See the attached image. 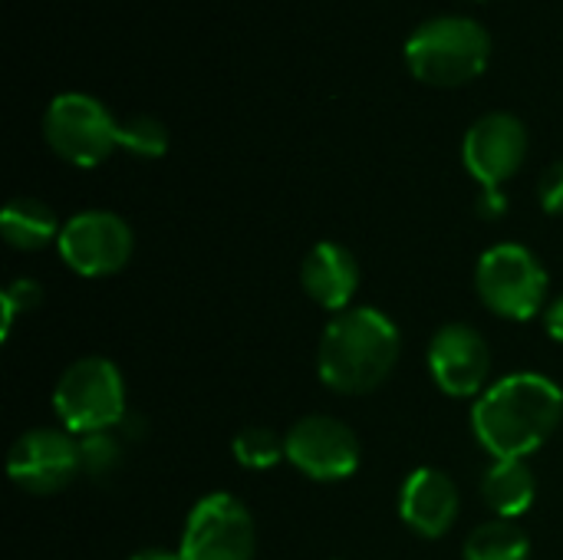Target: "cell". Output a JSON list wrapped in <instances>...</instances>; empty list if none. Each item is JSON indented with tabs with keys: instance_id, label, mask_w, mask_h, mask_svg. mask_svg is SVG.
<instances>
[{
	"instance_id": "3",
	"label": "cell",
	"mask_w": 563,
	"mask_h": 560,
	"mask_svg": "<svg viewBox=\"0 0 563 560\" xmlns=\"http://www.w3.org/2000/svg\"><path fill=\"white\" fill-rule=\"evenodd\" d=\"M492 59L488 30L462 13L432 17L412 30L406 40V66L409 73L439 89H455L478 79Z\"/></svg>"
},
{
	"instance_id": "2",
	"label": "cell",
	"mask_w": 563,
	"mask_h": 560,
	"mask_svg": "<svg viewBox=\"0 0 563 560\" xmlns=\"http://www.w3.org/2000/svg\"><path fill=\"white\" fill-rule=\"evenodd\" d=\"M399 350V327L383 310L350 307L327 323L317 347V373L340 396H366L393 376Z\"/></svg>"
},
{
	"instance_id": "19",
	"label": "cell",
	"mask_w": 563,
	"mask_h": 560,
	"mask_svg": "<svg viewBox=\"0 0 563 560\" xmlns=\"http://www.w3.org/2000/svg\"><path fill=\"white\" fill-rule=\"evenodd\" d=\"M79 452H82V472L89 479H109L115 475V469L122 465L125 459V439L115 429H102V432H89V436H79Z\"/></svg>"
},
{
	"instance_id": "14",
	"label": "cell",
	"mask_w": 563,
	"mask_h": 560,
	"mask_svg": "<svg viewBox=\"0 0 563 560\" xmlns=\"http://www.w3.org/2000/svg\"><path fill=\"white\" fill-rule=\"evenodd\" d=\"M300 287L317 307L343 314L360 290V261L336 241H317L300 264Z\"/></svg>"
},
{
	"instance_id": "24",
	"label": "cell",
	"mask_w": 563,
	"mask_h": 560,
	"mask_svg": "<svg viewBox=\"0 0 563 560\" xmlns=\"http://www.w3.org/2000/svg\"><path fill=\"white\" fill-rule=\"evenodd\" d=\"M541 320H544V330H548V337H551L554 343H561L563 347V294L561 297H554V300L548 304V310L541 314Z\"/></svg>"
},
{
	"instance_id": "6",
	"label": "cell",
	"mask_w": 563,
	"mask_h": 560,
	"mask_svg": "<svg viewBox=\"0 0 563 560\" xmlns=\"http://www.w3.org/2000/svg\"><path fill=\"white\" fill-rule=\"evenodd\" d=\"M43 139L76 168H96L119 149V119L89 92H59L43 112Z\"/></svg>"
},
{
	"instance_id": "18",
	"label": "cell",
	"mask_w": 563,
	"mask_h": 560,
	"mask_svg": "<svg viewBox=\"0 0 563 560\" xmlns=\"http://www.w3.org/2000/svg\"><path fill=\"white\" fill-rule=\"evenodd\" d=\"M231 452H234V459H238L244 469H251V472L274 469L280 459H287L284 439H280L274 429H267V426H247V429H241V432L234 436V442H231Z\"/></svg>"
},
{
	"instance_id": "4",
	"label": "cell",
	"mask_w": 563,
	"mask_h": 560,
	"mask_svg": "<svg viewBox=\"0 0 563 560\" xmlns=\"http://www.w3.org/2000/svg\"><path fill=\"white\" fill-rule=\"evenodd\" d=\"M53 413L73 436H89L122 426L129 416L125 380L106 356H82L69 363L53 386Z\"/></svg>"
},
{
	"instance_id": "17",
	"label": "cell",
	"mask_w": 563,
	"mask_h": 560,
	"mask_svg": "<svg viewBox=\"0 0 563 560\" xmlns=\"http://www.w3.org/2000/svg\"><path fill=\"white\" fill-rule=\"evenodd\" d=\"M465 560H531V541L528 535L505 518H495L482 528H475L465 538L462 548Z\"/></svg>"
},
{
	"instance_id": "23",
	"label": "cell",
	"mask_w": 563,
	"mask_h": 560,
	"mask_svg": "<svg viewBox=\"0 0 563 560\" xmlns=\"http://www.w3.org/2000/svg\"><path fill=\"white\" fill-rule=\"evenodd\" d=\"M475 211H478L482 218H488V221L501 218V215L508 211L505 191H501V188H482V195H478V201H475Z\"/></svg>"
},
{
	"instance_id": "8",
	"label": "cell",
	"mask_w": 563,
	"mask_h": 560,
	"mask_svg": "<svg viewBox=\"0 0 563 560\" xmlns=\"http://www.w3.org/2000/svg\"><path fill=\"white\" fill-rule=\"evenodd\" d=\"M63 264L79 277H112L119 274L135 251L132 224L115 211H79L73 215L56 241Z\"/></svg>"
},
{
	"instance_id": "21",
	"label": "cell",
	"mask_w": 563,
	"mask_h": 560,
	"mask_svg": "<svg viewBox=\"0 0 563 560\" xmlns=\"http://www.w3.org/2000/svg\"><path fill=\"white\" fill-rule=\"evenodd\" d=\"M0 304H3V330H0V337L7 340L10 330H13V323H16L23 314H33V310L43 304V287H40L33 277H16V281H10V284L3 287Z\"/></svg>"
},
{
	"instance_id": "25",
	"label": "cell",
	"mask_w": 563,
	"mask_h": 560,
	"mask_svg": "<svg viewBox=\"0 0 563 560\" xmlns=\"http://www.w3.org/2000/svg\"><path fill=\"white\" fill-rule=\"evenodd\" d=\"M129 560H181L178 551H168V548H142L135 551Z\"/></svg>"
},
{
	"instance_id": "12",
	"label": "cell",
	"mask_w": 563,
	"mask_h": 560,
	"mask_svg": "<svg viewBox=\"0 0 563 560\" xmlns=\"http://www.w3.org/2000/svg\"><path fill=\"white\" fill-rule=\"evenodd\" d=\"M429 373L435 386L452 399H472L485 393L492 376L488 340L468 323H445L429 340Z\"/></svg>"
},
{
	"instance_id": "7",
	"label": "cell",
	"mask_w": 563,
	"mask_h": 560,
	"mask_svg": "<svg viewBox=\"0 0 563 560\" xmlns=\"http://www.w3.org/2000/svg\"><path fill=\"white\" fill-rule=\"evenodd\" d=\"M181 560H254L257 525L247 505L228 492H211L198 498L185 518Z\"/></svg>"
},
{
	"instance_id": "1",
	"label": "cell",
	"mask_w": 563,
	"mask_h": 560,
	"mask_svg": "<svg viewBox=\"0 0 563 560\" xmlns=\"http://www.w3.org/2000/svg\"><path fill=\"white\" fill-rule=\"evenodd\" d=\"M563 422V389L541 373L492 383L472 409V432L492 459L534 455Z\"/></svg>"
},
{
	"instance_id": "22",
	"label": "cell",
	"mask_w": 563,
	"mask_h": 560,
	"mask_svg": "<svg viewBox=\"0 0 563 560\" xmlns=\"http://www.w3.org/2000/svg\"><path fill=\"white\" fill-rule=\"evenodd\" d=\"M538 201L548 215L563 218V158L544 168V175L538 182Z\"/></svg>"
},
{
	"instance_id": "13",
	"label": "cell",
	"mask_w": 563,
	"mask_h": 560,
	"mask_svg": "<svg viewBox=\"0 0 563 560\" xmlns=\"http://www.w3.org/2000/svg\"><path fill=\"white\" fill-rule=\"evenodd\" d=\"M459 512H462V495L449 472L422 465L406 475L399 488V518L409 531L439 541L455 528Z\"/></svg>"
},
{
	"instance_id": "9",
	"label": "cell",
	"mask_w": 563,
	"mask_h": 560,
	"mask_svg": "<svg viewBox=\"0 0 563 560\" xmlns=\"http://www.w3.org/2000/svg\"><path fill=\"white\" fill-rule=\"evenodd\" d=\"M82 472L79 436L56 426L26 429L7 452V475L30 495H56L69 488Z\"/></svg>"
},
{
	"instance_id": "15",
	"label": "cell",
	"mask_w": 563,
	"mask_h": 560,
	"mask_svg": "<svg viewBox=\"0 0 563 560\" xmlns=\"http://www.w3.org/2000/svg\"><path fill=\"white\" fill-rule=\"evenodd\" d=\"M538 498V482L528 459H492L482 475V502L495 518L515 521L531 512Z\"/></svg>"
},
{
	"instance_id": "20",
	"label": "cell",
	"mask_w": 563,
	"mask_h": 560,
	"mask_svg": "<svg viewBox=\"0 0 563 560\" xmlns=\"http://www.w3.org/2000/svg\"><path fill=\"white\" fill-rule=\"evenodd\" d=\"M119 149L139 158H162L168 152V129L155 116H129L119 122Z\"/></svg>"
},
{
	"instance_id": "11",
	"label": "cell",
	"mask_w": 563,
	"mask_h": 560,
	"mask_svg": "<svg viewBox=\"0 0 563 560\" xmlns=\"http://www.w3.org/2000/svg\"><path fill=\"white\" fill-rule=\"evenodd\" d=\"M528 158V129L511 112H488L482 116L462 142L465 172L482 188H501L511 182Z\"/></svg>"
},
{
	"instance_id": "5",
	"label": "cell",
	"mask_w": 563,
	"mask_h": 560,
	"mask_svg": "<svg viewBox=\"0 0 563 560\" xmlns=\"http://www.w3.org/2000/svg\"><path fill=\"white\" fill-rule=\"evenodd\" d=\"M548 271L541 257L525 244H495L478 257L475 290L482 304L501 320H534L548 310Z\"/></svg>"
},
{
	"instance_id": "16",
	"label": "cell",
	"mask_w": 563,
	"mask_h": 560,
	"mask_svg": "<svg viewBox=\"0 0 563 560\" xmlns=\"http://www.w3.org/2000/svg\"><path fill=\"white\" fill-rule=\"evenodd\" d=\"M59 231L63 224L56 211L40 198H13L0 211V234L13 251H43L59 241Z\"/></svg>"
},
{
	"instance_id": "10",
	"label": "cell",
	"mask_w": 563,
	"mask_h": 560,
	"mask_svg": "<svg viewBox=\"0 0 563 560\" xmlns=\"http://www.w3.org/2000/svg\"><path fill=\"white\" fill-rule=\"evenodd\" d=\"M287 462L310 482H346L360 472L363 449L356 432L336 416H303L284 436Z\"/></svg>"
}]
</instances>
